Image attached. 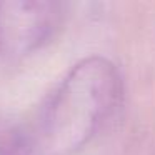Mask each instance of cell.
<instances>
[{
    "label": "cell",
    "instance_id": "cell-1",
    "mask_svg": "<svg viewBox=\"0 0 155 155\" xmlns=\"http://www.w3.org/2000/svg\"><path fill=\"white\" fill-rule=\"evenodd\" d=\"M120 98L122 77L108 58L80 60L24 128L27 155H74L100 132Z\"/></svg>",
    "mask_w": 155,
    "mask_h": 155
},
{
    "label": "cell",
    "instance_id": "cell-2",
    "mask_svg": "<svg viewBox=\"0 0 155 155\" xmlns=\"http://www.w3.org/2000/svg\"><path fill=\"white\" fill-rule=\"evenodd\" d=\"M64 18V5L50 0L0 2V52L24 57L55 35Z\"/></svg>",
    "mask_w": 155,
    "mask_h": 155
},
{
    "label": "cell",
    "instance_id": "cell-3",
    "mask_svg": "<svg viewBox=\"0 0 155 155\" xmlns=\"http://www.w3.org/2000/svg\"><path fill=\"white\" fill-rule=\"evenodd\" d=\"M0 155H27L24 127L8 118H0Z\"/></svg>",
    "mask_w": 155,
    "mask_h": 155
}]
</instances>
